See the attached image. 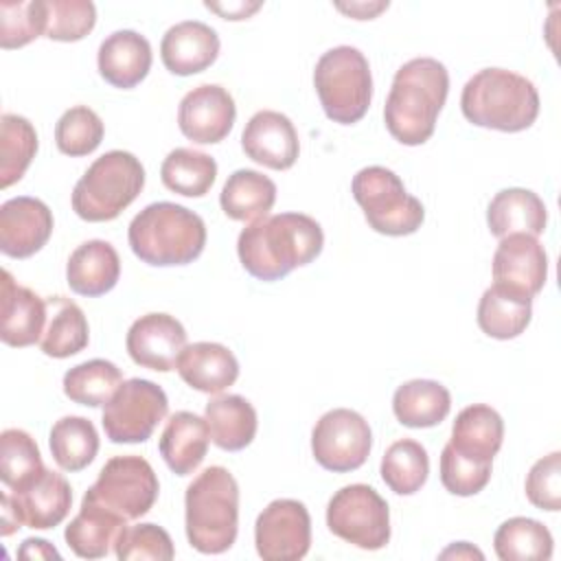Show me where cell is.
Segmentation results:
<instances>
[{
    "mask_svg": "<svg viewBox=\"0 0 561 561\" xmlns=\"http://www.w3.org/2000/svg\"><path fill=\"white\" fill-rule=\"evenodd\" d=\"M324 245L320 224L305 213H280L252 221L239 232L237 254L243 270L259 280H280L309 265Z\"/></svg>",
    "mask_w": 561,
    "mask_h": 561,
    "instance_id": "cell-1",
    "label": "cell"
},
{
    "mask_svg": "<svg viewBox=\"0 0 561 561\" xmlns=\"http://www.w3.org/2000/svg\"><path fill=\"white\" fill-rule=\"evenodd\" d=\"M449 72L434 57L405 61L392 79L383 121L394 140L408 147L423 145L436 129V118L447 101Z\"/></svg>",
    "mask_w": 561,
    "mask_h": 561,
    "instance_id": "cell-2",
    "label": "cell"
},
{
    "mask_svg": "<svg viewBox=\"0 0 561 561\" xmlns=\"http://www.w3.org/2000/svg\"><path fill=\"white\" fill-rule=\"evenodd\" d=\"M127 239L131 252L147 265H188L204 252L206 224L186 206L153 202L131 219Z\"/></svg>",
    "mask_w": 561,
    "mask_h": 561,
    "instance_id": "cell-3",
    "label": "cell"
},
{
    "mask_svg": "<svg viewBox=\"0 0 561 561\" xmlns=\"http://www.w3.org/2000/svg\"><path fill=\"white\" fill-rule=\"evenodd\" d=\"M184 528L188 543L202 554L232 548L239 530V484L226 467H206L186 486Z\"/></svg>",
    "mask_w": 561,
    "mask_h": 561,
    "instance_id": "cell-4",
    "label": "cell"
},
{
    "mask_svg": "<svg viewBox=\"0 0 561 561\" xmlns=\"http://www.w3.org/2000/svg\"><path fill=\"white\" fill-rule=\"evenodd\" d=\"M460 110L478 127L524 131L539 116V92L524 75L506 68H482L465 83Z\"/></svg>",
    "mask_w": 561,
    "mask_h": 561,
    "instance_id": "cell-5",
    "label": "cell"
},
{
    "mask_svg": "<svg viewBox=\"0 0 561 561\" xmlns=\"http://www.w3.org/2000/svg\"><path fill=\"white\" fill-rule=\"evenodd\" d=\"M145 167L123 149L96 158L72 188V210L83 221L116 219L142 191Z\"/></svg>",
    "mask_w": 561,
    "mask_h": 561,
    "instance_id": "cell-6",
    "label": "cell"
},
{
    "mask_svg": "<svg viewBox=\"0 0 561 561\" xmlns=\"http://www.w3.org/2000/svg\"><path fill=\"white\" fill-rule=\"evenodd\" d=\"M313 85L324 114L340 125L362 121L373 101L368 59L355 46H335L316 64Z\"/></svg>",
    "mask_w": 561,
    "mask_h": 561,
    "instance_id": "cell-7",
    "label": "cell"
},
{
    "mask_svg": "<svg viewBox=\"0 0 561 561\" xmlns=\"http://www.w3.org/2000/svg\"><path fill=\"white\" fill-rule=\"evenodd\" d=\"M351 193L364 210L368 226L379 234L405 237L416 232L425 219L423 204L386 167L359 169L351 182Z\"/></svg>",
    "mask_w": 561,
    "mask_h": 561,
    "instance_id": "cell-8",
    "label": "cell"
},
{
    "mask_svg": "<svg viewBox=\"0 0 561 561\" xmlns=\"http://www.w3.org/2000/svg\"><path fill=\"white\" fill-rule=\"evenodd\" d=\"M158 491L160 484L153 467L145 458L129 454L110 458L83 497L129 522L151 511L158 500Z\"/></svg>",
    "mask_w": 561,
    "mask_h": 561,
    "instance_id": "cell-9",
    "label": "cell"
},
{
    "mask_svg": "<svg viewBox=\"0 0 561 561\" xmlns=\"http://www.w3.org/2000/svg\"><path fill=\"white\" fill-rule=\"evenodd\" d=\"M327 526L362 550H379L390 541V508L373 486L346 484L329 500Z\"/></svg>",
    "mask_w": 561,
    "mask_h": 561,
    "instance_id": "cell-10",
    "label": "cell"
},
{
    "mask_svg": "<svg viewBox=\"0 0 561 561\" xmlns=\"http://www.w3.org/2000/svg\"><path fill=\"white\" fill-rule=\"evenodd\" d=\"M169 412L164 390L149 379H127L103 408V430L112 443H145Z\"/></svg>",
    "mask_w": 561,
    "mask_h": 561,
    "instance_id": "cell-11",
    "label": "cell"
},
{
    "mask_svg": "<svg viewBox=\"0 0 561 561\" xmlns=\"http://www.w3.org/2000/svg\"><path fill=\"white\" fill-rule=\"evenodd\" d=\"M0 500H2L0 533L7 537L15 533L20 526L48 530L61 524L70 513L72 489L61 473L44 467V471L37 473L31 482L15 489L11 495L2 493Z\"/></svg>",
    "mask_w": 561,
    "mask_h": 561,
    "instance_id": "cell-12",
    "label": "cell"
},
{
    "mask_svg": "<svg viewBox=\"0 0 561 561\" xmlns=\"http://www.w3.org/2000/svg\"><path fill=\"white\" fill-rule=\"evenodd\" d=\"M373 447L368 421L348 408L324 412L311 432V451L316 462L333 473L359 469Z\"/></svg>",
    "mask_w": 561,
    "mask_h": 561,
    "instance_id": "cell-13",
    "label": "cell"
},
{
    "mask_svg": "<svg viewBox=\"0 0 561 561\" xmlns=\"http://www.w3.org/2000/svg\"><path fill=\"white\" fill-rule=\"evenodd\" d=\"M254 546L265 561H298L311 548V517L302 502L280 497L256 517Z\"/></svg>",
    "mask_w": 561,
    "mask_h": 561,
    "instance_id": "cell-14",
    "label": "cell"
},
{
    "mask_svg": "<svg viewBox=\"0 0 561 561\" xmlns=\"http://www.w3.org/2000/svg\"><path fill=\"white\" fill-rule=\"evenodd\" d=\"M237 118L232 94L217 83H202L188 90L178 107L180 131L197 145L221 142Z\"/></svg>",
    "mask_w": 561,
    "mask_h": 561,
    "instance_id": "cell-15",
    "label": "cell"
},
{
    "mask_svg": "<svg viewBox=\"0 0 561 561\" xmlns=\"http://www.w3.org/2000/svg\"><path fill=\"white\" fill-rule=\"evenodd\" d=\"M548 278V254L537 237L508 234L493 254V285L522 296H537Z\"/></svg>",
    "mask_w": 561,
    "mask_h": 561,
    "instance_id": "cell-16",
    "label": "cell"
},
{
    "mask_svg": "<svg viewBox=\"0 0 561 561\" xmlns=\"http://www.w3.org/2000/svg\"><path fill=\"white\" fill-rule=\"evenodd\" d=\"M125 346L138 366L169 373L175 368L178 357L186 346V331L182 322L169 313H147L134 320Z\"/></svg>",
    "mask_w": 561,
    "mask_h": 561,
    "instance_id": "cell-17",
    "label": "cell"
},
{
    "mask_svg": "<svg viewBox=\"0 0 561 561\" xmlns=\"http://www.w3.org/2000/svg\"><path fill=\"white\" fill-rule=\"evenodd\" d=\"M50 208L28 195L11 197L0 206V250L11 259H28L53 234Z\"/></svg>",
    "mask_w": 561,
    "mask_h": 561,
    "instance_id": "cell-18",
    "label": "cell"
},
{
    "mask_svg": "<svg viewBox=\"0 0 561 561\" xmlns=\"http://www.w3.org/2000/svg\"><path fill=\"white\" fill-rule=\"evenodd\" d=\"M241 147L250 160L274 171L291 169L300 151L294 123L274 110H261L245 123Z\"/></svg>",
    "mask_w": 561,
    "mask_h": 561,
    "instance_id": "cell-19",
    "label": "cell"
},
{
    "mask_svg": "<svg viewBox=\"0 0 561 561\" xmlns=\"http://www.w3.org/2000/svg\"><path fill=\"white\" fill-rule=\"evenodd\" d=\"M0 296V340L15 348L39 342L48 320L46 300L33 289L18 285L9 270H2Z\"/></svg>",
    "mask_w": 561,
    "mask_h": 561,
    "instance_id": "cell-20",
    "label": "cell"
},
{
    "mask_svg": "<svg viewBox=\"0 0 561 561\" xmlns=\"http://www.w3.org/2000/svg\"><path fill=\"white\" fill-rule=\"evenodd\" d=\"M219 35L199 20L173 24L160 42V57L169 72L188 77L204 72L219 57Z\"/></svg>",
    "mask_w": 561,
    "mask_h": 561,
    "instance_id": "cell-21",
    "label": "cell"
},
{
    "mask_svg": "<svg viewBox=\"0 0 561 561\" xmlns=\"http://www.w3.org/2000/svg\"><path fill=\"white\" fill-rule=\"evenodd\" d=\"M151 44L145 35L131 28L107 35L96 55L99 75L114 88L129 90L138 85L151 70Z\"/></svg>",
    "mask_w": 561,
    "mask_h": 561,
    "instance_id": "cell-22",
    "label": "cell"
},
{
    "mask_svg": "<svg viewBox=\"0 0 561 561\" xmlns=\"http://www.w3.org/2000/svg\"><path fill=\"white\" fill-rule=\"evenodd\" d=\"M175 368L184 383L206 394L224 392L239 377L234 353L219 342H195L184 346Z\"/></svg>",
    "mask_w": 561,
    "mask_h": 561,
    "instance_id": "cell-23",
    "label": "cell"
},
{
    "mask_svg": "<svg viewBox=\"0 0 561 561\" xmlns=\"http://www.w3.org/2000/svg\"><path fill=\"white\" fill-rule=\"evenodd\" d=\"M121 278V259L112 243L90 239L81 243L66 263L68 287L79 296H103L116 287Z\"/></svg>",
    "mask_w": 561,
    "mask_h": 561,
    "instance_id": "cell-24",
    "label": "cell"
},
{
    "mask_svg": "<svg viewBox=\"0 0 561 561\" xmlns=\"http://www.w3.org/2000/svg\"><path fill=\"white\" fill-rule=\"evenodd\" d=\"M210 432L206 419L195 412L180 410L169 416L160 434V456L167 467L178 476H191L206 458Z\"/></svg>",
    "mask_w": 561,
    "mask_h": 561,
    "instance_id": "cell-25",
    "label": "cell"
},
{
    "mask_svg": "<svg viewBox=\"0 0 561 561\" xmlns=\"http://www.w3.org/2000/svg\"><path fill=\"white\" fill-rule=\"evenodd\" d=\"M486 224L493 237L508 234L539 237L548 224L543 199L528 188H504L493 195L486 208Z\"/></svg>",
    "mask_w": 561,
    "mask_h": 561,
    "instance_id": "cell-26",
    "label": "cell"
},
{
    "mask_svg": "<svg viewBox=\"0 0 561 561\" xmlns=\"http://www.w3.org/2000/svg\"><path fill=\"white\" fill-rule=\"evenodd\" d=\"M504 440V421L497 410L486 403H473L458 412L449 445L476 462L493 465V456Z\"/></svg>",
    "mask_w": 561,
    "mask_h": 561,
    "instance_id": "cell-27",
    "label": "cell"
},
{
    "mask_svg": "<svg viewBox=\"0 0 561 561\" xmlns=\"http://www.w3.org/2000/svg\"><path fill=\"white\" fill-rule=\"evenodd\" d=\"M127 519L83 497L75 519L66 526V543L81 559H101L116 543Z\"/></svg>",
    "mask_w": 561,
    "mask_h": 561,
    "instance_id": "cell-28",
    "label": "cell"
},
{
    "mask_svg": "<svg viewBox=\"0 0 561 561\" xmlns=\"http://www.w3.org/2000/svg\"><path fill=\"white\" fill-rule=\"evenodd\" d=\"M204 419L213 443L224 451L245 449L259 427L254 405L241 394H219L206 403Z\"/></svg>",
    "mask_w": 561,
    "mask_h": 561,
    "instance_id": "cell-29",
    "label": "cell"
},
{
    "mask_svg": "<svg viewBox=\"0 0 561 561\" xmlns=\"http://www.w3.org/2000/svg\"><path fill=\"white\" fill-rule=\"evenodd\" d=\"M451 410L449 390L434 379H412L401 383L392 397V412L405 427H434Z\"/></svg>",
    "mask_w": 561,
    "mask_h": 561,
    "instance_id": "cell-30",
    "label": "cell"
},
{
    "mask_svg": "<svg viewBox=\"0 0 561 561\" xmlns=\"http://www.w3.org/2000/svg\"><path fill=\"white\" fill-rule=\"evenodd\" d=\"M274 202L276 184L254 169H237L230 173L219 195L224 215L234 221L263 219L272 210Z\"/></svg>",
    "mask_w": 561,
    "mask_h": 561,
    "instance_id": "cell-31",
    "label": "cell"
},
{
    "mask_svg": "<svg viewBox=\"0 0 561 561\" xmlns=\"http://www.w3.org/2000/svg\"><path fill=\"white\" fill-rule=\"evenodd\" d=\"M533 318V298L500 285L484 289L478 302V327L495 340H513L526 331Z\"/></svg>",
    "mask_w": 561,
    "mask_h": 561,
    "instance_id": "cell-32",
    "label": "cell"
},
{
    "mask_svg": "<svg viewBox=\"0 0 561 561\" xmlns=\"http://www.w3.org/2000/svg\"><path fill=\"white\" fill-rule=\"evenodd\" d=\"M48 320L39 340L42 353L55 359H66L81 353L90 342V329L83 309L64 296L46 298Z\"/></svg>",
    "mask_w": 561,
    "mask_h": 561,
    "instance_id": "cell-33",
    "label": "cell"
},
{
    "mask_svg": "<svg viewBox=\"0 0 561 561\" xmlns=\"http://www.w3.org/2000/svg\"><path fill=\"white\" fill-rule=\"evenodd\" d=\"M160 178L162 184L173 193L184 197H204L215 184L217 162L204 151L178 147L162 160Z\"/></svg>",
    "mask_w": 561,
    "mask_h": 561,
    "instance_id": "cell-34",
    "label": "cell"
},
{
    "mask_svg": "<svg viewBox=\"0 0 561 561\" xmlns=\"http://www.w3.org/2000/svg\"><path fill=\"white\" fill-rule=\"evenodd\" d=\"M493 548L502 561H548L552 557L550 530L530 517H511L493 535Z\"/></svg>",
    "mask_w": 561,
    "mask_h": 561,
    "instance_id": "cell-35",
    "label": "cell"
},
{
    "mask_svg": "<svg viewBox=\"0 0 561 561\" xmlns=\"http://www.w3.org/2000/svg\"><path fill=\"white\" fill-rule=\"evenodd\" d=\"M50 454L59 469L81 471L99 454V434L85 416H61L50 430Z\"/></svg>",
    "mask_w": 561,
    "mask_h": 561,
    "instance_id": "cell-36",
    "label": "cell"
},
{
    "mask_svg": "<svg viewBox=\"0 0 561 561\" xmlns=\"http://www.w3.org/2000/svg\"><path fill=\"white\" fill-rule=\"evenodd\" d=\"M381 480L397 495H412L421 491L430 476V458L419 440L401 438L392 443L381 458Z\"/></svg>",
    "mask_w": 561,
    "mask_h": 561,
    "instance_id": "cell-37",
    "label": "cell"
},
{
    "mask_svg": "<svg viewBox=\"0 0 561 561\" xmlns=\"http://www.w3.org/2000/svg\"><path fill=\"white\" fill-rule=\"evenodd\" d=\"M37 153V131L28 118L2 114L0 118V186L20 182Z\"/></svg>",
    "mask_w": 561,
    "mask_h": 561,
    "instance_id": "cell-38",
    "label": "cell"
},
{
    "mask_svg": "<svg viewBox=\"0 0 561 561\" xmlns=\"http://www.w3.org/2000/svg\"><path fill=\"white\" fill-rule=\"evenodd\" d=\"M121 383V368L107 359L96 357L72 366L64 375V394L79 405L99 408L114 397Z\"/></svg>",
    "mask_w": 561,
    "mask_h": 561,
    "instance_id": "cell-39",
    "label": "cell"
},
{
    "mask_svg": "<svg viewBox=\"0 0 561 561\" xmlns=\"http://www.w3.org/2000/svg\"><path fill=\"white\" fill-rule=\"evenodd\" d=\"M44 471L42 454L35 438L20 430L9 427L0 434V480L11 491L31 482Z\"/></svg>",
    "mask_w": 561,
    "mask_h": 561,
    "instance_id": "cell-40",
    "label": "cell"
},
{
    "mask_svg": "<svg viewBox=\"0 0 561 561\" xmlns=\"http://www.w3.org/2000/svg\"><path fill=\"white\" fill-rule=\"evenodd\" d=\"M105 127L101 116L88 105H75L66 110L55 125L57 149L70 158L92 153L103 140Z\"/></svg>",
    "mask_w": 561,
    "mask_h": 561,
    "instance_id": "cell-41",
    "label": "cell"
},
{
    "mask_svg": "<svg viewBox=\"0 0 561 561\" xmlns=\"http://www.w3.org/2000/svg\"><path fill=\"white\" fill-rule=\"evenodd\" d=\"M46 31L44 0H2L0 2V46L22 48Z\"/></svg>",
    "mask_w": 561,
    "mask_h": 561,
    "instance_id": "cell-42",
    "label": "cell"
},
{
    "mask_svg": "<svg viewBox=\"0 0 561 561\" xmlns=\"http://www.w3.org/2000/svg\"><path fill=\"white\" fill-rule=\"evenodd\" d=\"M46 31L55 42H79L96 24V7L90 0H44Z\"/></svg>",
    "mask_w": 561,
    "mask_h": 561,
    "instance_id": "cell-43",
    "label": "cell"
},
{
    "mask_svg": "<svg viewBox=\"0 0 561 561\" xmlns=\"http://www.w3.org/2000/svg\"><path fill=\"white\" fill-rule=\"evenodd\" d=\"M114 552L121 561H131V559L169 561L175 557V548L169 533L158 524L125 526L114 543Z\"/></svg>",
    "mask_w": 561,
    "mask_h": 561,
    "instance_id": "cell-44",
    "label": "cell"
},
{
    "mask_svg": "<svg viewBox=\"0 0 561 561\" xmlns=\"http://www.w3.org/2000/svg\"><path fill=\"white\" fill-rule=\"evenodd\" d=\"M491 480V465L476 462L458 454L449 443L440 451V482L451 495L469 497L480 493Z\"/></svg>",
    "mask_w": 561,
    "mask_h": 561,
    "instance_id": "cell-45",
    "label": "cell"
},
{
    "mask_svg": "<svg viewBox=\"0 0 561 561\" xmlns=\"http://www.w3.org/2000/svg\"><path fill=\"white\" fill-rule=\"evenodd\" d=\"M526 497L541 511L561 508V454L552 451L539 458L526 476Z\"/></svg>",
    "mask_w": 561,
    "mask_h": 561,
    "instance_id": "cell-46",
    "label": "cell"
},
{
    "mask_svg": "<svg viewBox=\"0 0 561 561\" xmlns=\"http://www.w3.org/2000/svg\"><path fill=\"white\" fill-rule=\"evenodd\" d=\"M206 9L219 13L224 20H245L250 18L254 11L261 9V2H228V4H221V2H204Z\"/></svg>",
    "mask_w": 561,
    "mask_h": 561,
    "instance_id": "cell-47",
    "label": "cell"
},
{
    "mask_svg": "<svg viewBox=\"0 0 561 561\" xmlns=\"http://www.w3.org/2000/svg\"><path fill=\"white\" fill-rule=\"evenodd\" d=\"M18 557L20 559H61V554L57 552V548L53 543H48L46 539H37V537L24 539L18 550Z\"/></svg>",
    "mask_w": 561,
    "mask_h": 561,
    "instance_id": "cell-48",
    "label": "cell"
},
{
    "mask_svg": "<svg viewBox=\"0 0 561 561\" xmlns=\"http://www.w3.org/2000/svg\"><path fill=\"white\" fill-rule=\"evenodd\" d=\"M340 11L348 13L355 20H373L379 11L388 9V2H375V4H366V2H351V4H337Z\"/></svg>",
    "mask_w": 561,
    "mask_h": 561,
    "instance_id": "cell-49",
    "label": "cell"
},
{
    "mask_svg": "<svg viewBox=\"0 0 561 561\" xmlns=\"http://www.w3.org/2000/svg\"><path fill=\"white\" fill-rule=\"evenodd\" d=\"M449 557H456V559H460V557H469V559H484V554L478 550V548H473V546H469L467 541H458V543H454V546H449L447 550H443L440 552V559H449Z\"/></svg>",
    "mask_w": 561,
    "mask_h": 561,
    "instance_id": "cell-50",
    "label": "cell"
}]
</instances>
